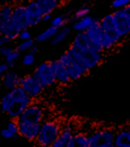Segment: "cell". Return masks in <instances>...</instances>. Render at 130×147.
I'll use <instances>...</instances> for the list:
<instances>
[{
  "label": "cell",
  "mask_w": 130,
  "mask_h": 147,
  "mask_svg": "<svg viewBox=\"0 0 130 147\" xmlns=\"http://www.w3.org/2000/svg\"><path fill=\"white\" fill-rule=\"evenodd\" d=\"M18 39H20L21 42H24V40H29V39H33V35H31L30 30H24V31H21V33H20Z\"/></svg>",
  "instance_id": "32"
},
{
  "label": "cell",
  "mask_w": 130,
  "mask_h": 147,
  "mask_svg": "<svg viewBox=\"0 0 130 147\" xmlns=\"http://www.w3.org/2000/svg\"><path fill=\"white\" fill-rule=\"evenodd\" d=\"M9 103H11V92L7 91L5 94L3 95L1 100H0V108H1V112H3L4 115H7V112H8Z\"/></svg>",
  "instance_id": "27"
},
{
  "label": "cell",
  "mask_w": 130,
  "mask_h": 147,
  "mask_svg": "<svg viewBox=\"0 0 130 147\" xmlns=\"http://www.w3.org/2000/svg\"><path fill=\"white\" fill-rule=\"evenodd\" d=\"M67 51L73 57L77 59L82 65H85L89 70L95 69L98 65L102 64L103 61V53L91 50V48H77L70 46Z\"/></svg>",
  "instance_id": "4"
},
{
  "label": "cell",
  "mask_w": 130,
  "mask_h": 147,
  "mask_svg": "<svg viewBox=\"0 0 130 147\" xmlns=\"http://www.w3.org/2000/svg\"><path fill=\"white\" fill-rule=\"evenodd\" d=\"M99 20L98 18H94L92 16H86L81 20H77L74 21L72 25V30L77 31V33H86V31L89 30L95 22H98Z\"/></svg>",
  "instance_id": "17"
},
{
  "label": "cell",
  "mask_w": 130,
  "mask_h": 147,
  "mask_svg": "<svg viewBox=\"0 0 130 147\" xmlns=\"http://www.w3.org/2000/svg\"><path fill=\"white\" fill-rule=\"evenodd\" d=\"M42 124H34V122H18L20 137L25 138L26 141L35 142L36 137L39 136Z\"/></svg>",
  "instance_id": "12"
},
{
  "label": "cell",
  "mask_w": 130,
  "mask_h": 147,
  "mask_svg": "<svg viewBox=\"0 0 130 147\" xmlns=\"http://www.w3.org/2000/svg\"><path fill=\"white\" fill-rule=\"evenodd\" d=\"M21 78L22 77H20L16 70L9 69L5 74L1 76V85H3V87H5L8 91H12V90H14L16 87H20V85H21Z\"/></svg>",
  "instance_id": "15"
},
{
  "label": "cell",
  "mask_w": 130,
  "mask_h": 147,
  "mask_svg": "<svg viewBox=\"0 0 130 147\" xmlns=\"http://www.w3.org/2000/svg\"><path fill=\"white\" fill-rule=\"evenodd\" d=\"M86 34L91 39L92 43L98 47V50L104 53V48H103V30H102V26H100V20L86 31Z\"/></svg>",
  "instance_id": "14"
},
{
  "label": "cell",
  "mask_w": 130,
  "mask_h": 147,
  "mask_svg": "<svg viewBox=\"0 0 130 147\" xmlns=\"http://www.w3.org/2000/svg\"><path fill=\"white\" fill-rule=\"evenodd\" d=\"M129 129H130V125H129Z\"/></svg>",
  "instance_id": "39"
},
{
  "label": "cell",
  "mask_w": 130,
  "mask_h": 147,
  "mask_svg": "<svg viewBox=\"0 0 130 147\" xmlns=\"http://www.w3.org/2000/svg\"><path fill=\"white\" fill-rule=\"evenodd\" d=\"M69 147H89V134L85 133H75L70 141Z\"/></svg>",
  "instance_id": "23"
},
{
  "label": "cell",
  "mask_w": 130,
  "mask_h": 147,
  "mask_svg": "<svg viewBox=\"0 0 130 147\" xmlns=\"http://www.w3.org/2000/svg\"><path fill=\"white\" fill-rule=\"evenodd\" d=\"M127 5H130V0H112L111 7L116 11V9H124Z\"/></svg>",
  "instance_id": "31"
},
{
  "label": "cell",
  "mask_w": 130,
  "mask_h": 147,
  "mask_svg": "<svg viewBox=\"0 0 130 147\" xmlns=\"http://www.w3.org/2000/svg\"><path fill=\"white\" fill-rule=\"evenodd\" d=\"M20 55H21V53H20L18 51L14 50L13 52H12L11 55L8 56V57H5V63H7V64H8L11 68H13L14 65H16V61L20 59Z\"/></svg>",
  "instance_id": "29"
},
{
  "label": "cell",
  "mask_w": 130,
  "mask_h": 147,
  "mask_svg": "<svg viewBox=\"0 0 130 147\" xmlns=\"http://www.w3.org/2000/svg\"><path fill=\"white\" fill-rule=\"evenodd\" d=\"M33 74L35 76L39 81H40V83L43 85V87H44V89L53 87L56 83H57L51 61H44V63L39 64L38 67L35 68V70H34Z\"/></svg>",
  "instance_id": "7"
},
{
  "label": "cell",
  "mask_w": 130,
  "mask_h": 147,
  "mask_svg": "<svg viewBox=\"0 0 130 147\" xmlns=\"http://www.w3.org/2000/svg\"><path fill=\"white\" fill-rule=\"evenodd\" d=\"M36 3L39 4L43 14H48L60 5V0H36Z\"/></svg>",
  "instance_id": "22"
},
{
  "label": "cell",
  "mask_w": 130,
  "mask_h": 147,
  "mask_svg": "<svg viewBox=\"0 0 130 147\" xmlns=\"http://www.w3.org/2000/svg\"><path fill=\"white\" fill-rule=\"evenodd\" d=\"M86 16H90V8L89 7H82L78 11L74 12V16H73V21H77V20H81Z\"/></svg>",
  "instance_id": "28"
},
{
  "label": "cell",
  "mask_w": 130,
  "mask_h": 147,
  "mask_svg": "<svg viewBox=\"0 0 130 147\" xmlns=\"http://www.w3.org/2000/svg\"><path fill=\"white\" fill-rule=\"evenodd\" d=\"M74 131L70 126H63V130H61L59 138L55 141V143L51 147H69L70 141H72L73 136H74Z\"/></svg>",
  "instance_id": "16"
},
{
  "label": "cell",
  "mask_w": 130,
  "mask_h": 147,
  "mask_svg": "<svg viewBox=\"0 0 130 147\" xmlns=\"http://www.w3.org/2000/svg\"><path fill=\"white\" fill-rule=\"evenodd\" d=\"M26 13H28V21H29V26L34 28L38 26L40 22H43V12H42L39 4L36 3V0H30L26 4Z\"/></svg>",
  "instance_id": "11"
},
{
  "label": "cell",
  "mask_w": 130,
  "mask_h": 147,
  "mask_svg": "<svg viewBox=\"0 0 130 147\" xmlns=\"http://www.w3.org/2000/svg\"><path fill=\"white\" fill-rule=\"evenodd\" d=\"M124 9H125V12H126V13H127V16L130 17V5H127L126 8H124Z\"/></svg>",
  "instance_id": "38"
},
{
  "label": "cell",
  "mask_w": 130,
  "mask_h": 147,
  "mask_svg": "<svg viewBox=\"0 0 130 147\" xmlns=\"http://www.w3.org/2000/svg\"><path fill=\"white\" fill-rule=\"evenodd\" d=\"M112 16H113L115 25H116L121 38L124 39L126 36H129L130 35V17L127 16L125 9H116L115 12H112Z\"/></svg>",
  "instance_id": "10"
},
{
  "label": "cell",
  "mask_w": 130,
  "mask_h": 147,
  "mask_svg": "<svg viewBox=\"0 0 130 147\" xmlns=\"http://www.w3.org/2000/svg\"><path fill=\"white\" fill-rule=\"evenodd\" d=\"M115 147H130V129L124 128L116 131Z\"/></svg>",
  "instance_id": "19"
},
{
  "label": "cell",
  "mask_w": 130,
  "mask_h": 147,
  "mask_svg": "<svg viewBox=\"0 0 130 147\" xmlns=\"http://www.w3.org/2000/svg\"><path fill=\"white\" fill-rule=\"evenodd\" d=\"M0 136L3 137L4 139H14L20 136L18 131V121L13 119H9V121L7 122L5 128L1 129Z\"/></svg>",
  "instance_id": "18"
},
{
  "label": "cell",
  "mask_w": 130,
  "mask_h": 147,
  "mask_svg": "<svg viewBox=\"0 0 130 147\" xmlns=\"http://www.w3.org/2000/svg\"><path fill=\"white\" fill-rule=\"evenodd\" d=\"M51 64H52V68H53V72H55V76H56V81H57L59 85H63V86H67L69 85L70 82H73L72 78L69 76V72L63 64L59 59L56 60H51Z\"/></svg>",
  "instance_id": "13"
},
{
  "label": "cell",
  "mask_w": 130,
  "mask_h": 147,
  "mask_svg": "<svg viewBox=\"0 0 130 147\" xmlns=\"http://www.w3.org/2000/svg\"><path fill=\"white\" fill-rule=\"evenodd\" d=\"M112 147H115V146H112Z\"/></svg>",
  "instance_id": "40"
},
{
  "label": "cell",
  "mask_w": 130,
  "mask_h": 147,
  "mask_svg": "<svg viewBox=\"0 0 130 147\" xmlns=\"http://www.w3.org/2000/svg\"><path fill=\"white\" fill-rule=\"evenodd\" d=\"M70 21H72V18H68V17L60 14V16H57V17H53V20L51 21V26L57 28V29H61V28L68 26V24H69Z\"/></svg>",
  "instance_id": "26"
},
{
  "label": "cell",
  "mask_w": 130,
  "mask_h": 147,
  "mask_svg": "<svg viewBox=\"0 0 130 147\" xmlns=\"http://www.w3.org/2000/svg\"><path fill=\"white\" fill-rule=\"evenodd\" d=\"M100 26L103 30V48L105 51H111L121 42V35L119 34L116 25L113 21L112 13H107L100 18Z\"/></svg>",
  "instance_id": "2"
},
{
  "label": "cell",
  "mask_w": 130,
  "mask_h": 147,
  "mask_svg": "<svg viewBox=\"0 0 130 147\" xmlns=\"http://www.w3.org/2000/svg\"><path fill=\"white\" fill-rule=\"evenodd\" d=\"M59 60H60L61 64L68 69L69 76H70V78H72L73 82H74V81L81 80V78L85 77V76H87L89 74V72H90L85 65L81 64L79 61H78L75 57H73L68 51H65L64 53H61V56L59 57Z\"/></svg>",
  "instance_id": "5"
},
{
  "label": "cell",
  "mask_w": 130,
  "mask_h": 147,
  "mask_svg": "<svg viewBox=\"0 0 130 147\" xmlns=\"http://www.w3.org/2000/svg\"><path fill=\"white\" fill-rule=\"evenodd\" d=\"M70 31H72V26H69V25L65 26V28L59 29L57 34H56V35L53 36V39L51 40V45L56 46V45H60V43H63V42L68 38V35L70 34Z\"/></svg>",
  "instance_id": "24"
},
{
  "label": "cell",
  "mask_w": 130,
  "mask_h": 147,
  "mask_svg": "<svg viewBox=\"0 0 130 147\" xmlns=\"http://www.w3.org/2000/svg\"><path fill=\"white\" fill-rule=\"evenodd\" d=\"M9 92H11V103H9V108H8V112H7V116L9 119L17 120L29 106L33 104L34 99L21 86L16 87L14 90H12Z\"/></svg>",
  "instance_id": "1"
},
{
  "label": "cell",
  "mask_w": 130,
  "mask_h": 147,
  "mask_svg": "<svg viewBox=\"0 0 130 147\" xmlns=\"http://www.w3.org/2000/svg\"><path fill=\"white\" fill-rule=\"evenodd\" d=\"M9 42H11V40H9L8 36H5V35H1V36H0V46H1V47H4L5 45H8Z\"/></svg>",
  "instance_id": "35"
},
{
  "label": "cell",
  "mask_w": 130,
  "mask_h": 147,
  "mask_svg": "<svg viewBox=\"0 0 130 147\" xmlns=\"http://www.w3.org/2000/svg\"><path fill=\"white\" fill-rule=\"evenodd\" d=\"M21 61H22V65H25V67H30V65H33L34 63H35V55L31 53V52H28L22 56Z\"/></svg>",
  "instance_id": "30"
},
{
  "label": "cell",
  "mask_w": 130,
  "mask_h": 147,
  "mask_svg": "<svg viewBox=\"0 0 130 147\" xmlns=\"http://www.w3.org/2000/svg\"><path fill=\"white\" fill-rule=\"evenodd\" d=\"M16 48H12V47H8V46H4V47L0 48V55L3 56V57H8Z\"/></svg>",
  "instance_id": "33"
},
{
  "label": "cell",
  "mask_w": 130,
  "mask_h": 147,
  "mask_svg": "<svg viewBox=\"0 0 130 147\" xmlns=\"http://www.w3.org/2000/svg\"><path fill=\"white\" fill-rule=\"evenodd\" d=\"M61 130H63V126L59 121L56 120H46L43 124H42L40 131H39V136L36 137L35 142L36 147H51L55 141L59 138Z\"/></svg>",
  "instance_id": "3"
},
{
  "label": "cell",
  "mask_w": 130,
  "mask_h": 147,
  "mask_svg": "<svg viewBox=\"0 0 130 147\" xmlns=\"http://www.w3.org/2000/svg\"><path fill=\"white\" fill-rule=\"evenodd\" d=\"M59 29L57 28H53V26H50V28H47L46 30H43L42 33H39L38 35L35 36V42L38 43V45H40V43H44V42L47 40H52L53 36L57 34Z\"/></svg>",
  "instance_id": "21"
},
{
  "label": "cell",
  "mask_w": 130,
  "mask_h": 147,
  "mask_svg": "<svg viewBox=\"0 0 130 147\" xmlns=\"http://www.w3.org/2000/svg\"><path fill=\"white\" fill-rule=\"evenodd\" d=\"M115 133L112 129H100L89 134V147H112L115 146Z\"/></svg>",
  "instance_id": "6"
},
{
  "label": "cell",
  "mask_w": 130,
  "mask_h": 147,
  "mask_svg": "<svg viewBox=\"0 0 130 147\" xmlns=\"http://www.w3.org/2000/svg\"><path fill=\"white\" fill-rule=\"evenodd\" d=\"M52 20H53L52 13H48V14H44V16H43V22H51Z\"/></svg>",
  "instance_id": "36"
},
{
  "label": "cell",
  "mask_w": 130,
  "mask_h": 147,
  "mask_svg": "<svg viewBox=\"0 0 130 147\" xmlns=\"http://www.w3.org/2000/svg\"><path fill=\"white\" fill-rule=\"evenodd\" d=\"M20 86L22 87L33 99L39 98L42 94H43V91L46 90L44 87H43V85L40 83V81H39L34 74L24 76V77L21 78V85H20Z\"/></svg>",
  "instance_id": "9"
},
{
  "label": "cell",
  "mask_w": 130,
  "mask_h": 147,
  "mask_svg": "<svg viewBox=\"0 0 130 147\" xmlns=\"http://www.w3.org/2000/svg\"><path fill=\"white\" fill-rule=\"evenodd\" d=\"M46 112L44 108L38 104V103H33L31 106H29L22 115L17 119L18 122H34V124H43L46 121Z\"/></svg>",
  "instance_id": "8"
},
{
  "label": "cell",
  "mask_w": 130,
  "mask_h": 147,
  "mask_svg": "<svg viewBox=\"0 0 130 147\" xmlns=\"http://www.w3.org/2000/svg\"><path fill=\"white\" fill-rule=\"evenodd\" d=\"M30 52H31V53H34V55L39 52V45H38V43H35V45H34V47L30 50Z\"/></svg>",
  "instance_id": "37"
},
{
  "label": "cell",
  "mask_w": 130,
  "mask_h": 147,
  "mask_svg": "<svg viewBox=\"0 0 130 147\" xmlns=\"http://www.w3.org/2000/svg\"><path fill=\"white\" fill-rule=\"evenodd\" d=\"M13 12H14V7L12 4H3L1 9H0V29L5 28L9 22L12 21L13 17Z\"/></svg>",
  "instance_id": "20"
},
{
  "label": "cell",
  "mask_w": 130,
  "mask_h": 147,
  "mask_svg": "<svg viewBox=\"0 0 130 147\" xmlns=\"http://www.w3.org/2000/svg\"><path fill=\"white\" fill-rule=\"evenodd\" d=\"M36 42L35 39H29V40H24L21 42V43H18V45L16 46V51H18L20 53H28L30 52V50L34 47V45H35Z\"/></svg>",
  "instance_id": "25"
},
{
  "label": "cell",
  "mask_w": 130,
  "mask_h": 147,
  "mask_svg": "<svg viewBox=\"0 0 130 147\" xmlns=\"http://www.w3.org/2000/svg\"><path fill=\"white\" fill-rule=\"evenodd\" d=\"M9 68H11V67L7 64L5 61H4V63H1V64H0V74H1V76L5 74V73L9 70Z\"/></svg>",
  "instance_id": "34"
}]
</instances>
